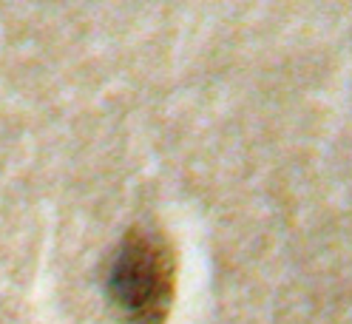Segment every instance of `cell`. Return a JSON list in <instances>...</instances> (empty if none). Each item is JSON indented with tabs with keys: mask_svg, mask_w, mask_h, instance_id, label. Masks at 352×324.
<instances>
[{
	"mask_svg": "<svg viewBox=\"0 0 352 324\" xmlns=\"http://www.w3.org/2000/svg\"><path fill=\"white\" fill-rule=\"evenodd\" d=\"M176 262L162 236L134 228L114 253L108 296L131 324H165L173 301Z\"/></svg>",
	"mask_w": 352,
	"mask_h": 324,
	"instance_id": "cell-1",
	"label": "cell"
}]
</instances>
